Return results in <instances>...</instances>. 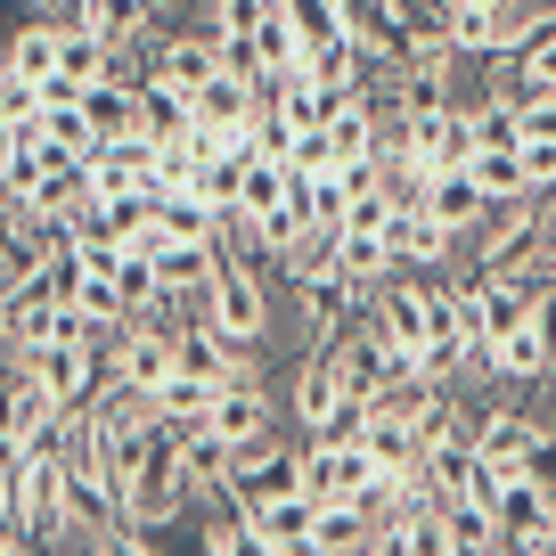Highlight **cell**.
Returning a JSON list of instances; mask_svg holds the SVG:
<instances>
[{"label":"cell","mask_w":556,"mask_h":556,"mask_svg":"<svg viewBox=\"0 0 556 556\" xmlns=\"http://www.w3.org/2000/svg\"><path fill=\"white\" fill-rule=\"evenodd\" d=\"M467 131H475V148H523L516 99H500V90H483V99L467 106Z\"/></svg>","instance_id":"cell-18"},{"label":"cell","mask_w":556,"mask_h":556,"mask_svg":"<svg viewBox=\"0 0 556 556\" xmlns=\"http://www.w3.org/2000/svg\"><path fill=\"white\" fill-rule=\"evenodd\" d=\"M287 205H295V173H287V164H270V156H245L238 213H245V222H270V213H287Z\"/></svg>","instance_id":"cell-14"},{"label":"cell","mask_w":556,"mask_h":556,"mask_svg":"<svg viewBox=\"0 0 556 556\" xmlns=\"http://www.w3.org/2000/svg\"><path fill=\"white\" fill-rule=\"evenodd\" d=\"M532 90H556V17H548V25H540V34L516 50V66H507L500 99H532Z\"/></svg>","instance_id":"cell-15"},{"label":"cell","mask_w":556,"mask_h":556,"mask_svg":"<svg viewBox=\"0 0 556 556\" xmlns=\"http://www.w3.org/2000/svg\"><path fill=\"white\" fill-rule=\"evenodd\" d=\"M17 139H25V131H17V115H0V164L17 156Z\"/></svg>","instance_id":"cell-21"},{"label":"cell","mask_w":556,"mask_h":556,"mask_svg":"<svg viewBox=\"0 0 556 556\" xmlns=\"http://www.w3.org/2000/svg\"><path fill=\"white\" fill-rule=\"evenodd\" d=\"M516 123H523V139H556V90H532V99H516Z\"/></svg>","instance_id":"cell-20"},{"label":"cell","mask_w":556,"mask_h":556,"mask_svg":"<svg viewBox=\"0 0 556 556\" xmlns=\"http://www.w3.org/2000/svg\"><path fill=\"white\" fill-rule=\"evenodd\" d=\"M328 368H336V384H344L352 401H377L384 384H409V377H417L409 352H393L377 328H368V303H361V319H352V328L328 344Z\"/></svg>","instance_id":"cell-3"},{"label":"cell","mask_w":556,"mask_h":556,"mask_svg":"<svg viewBox=\"0 0 556 556\" xmlns=\"http://www.w3.org/2000/svg\"><path fill=\"white\" fill-rule=\"evenodd\" d=\"M426 213H434L442 229H458V238H467V229L491 213V197H483V180L458 164V173H434V180H426Z\"/></svg>","instance_id":"cell-12"},{"label":"cell","mask_w":556,"mask_h":556,"mask_svg":"<svg viewBox=\"0 0 556 556\" xmlns=\"http://www.w3.org/2000/svg\"><path fill=\"white\" fill-rule=\"evenodd\" d=\"M270 278H278V262H245V254H229L222 262V278H213V295H205V319L229 336V344H245V352H262V336H270Z\"/></svg>","instance_id":"cell-1"},{"label":"cell","mask_w":556,"mask_h":556,"mask_svg":"<svg viewBox=\"0 0 556 556\" xmlns=\"http://www.w3.org/2000/svg\"><path fill=\"white\" fill-rule=\"evenodd\" d=\"M287 417H295L303 442H328V434H361V401L336 384L328 352H303L295 377H287Z\"/></svg>","instance_id":"cell-2"},{"label":"cell","mask_w":556,"mask_h":556,"mask_svg":"<svg viewBox=\"0 0 556 556\" xmlns=\"http://www.w3.org/2000/svg\"><path fill=\"white\" fill-rule=\"evenodd\" d=\"M368 328H377L393 352H409V368H417V352H426V336H434V278L426 270H393L377 295H368Z\"/></svg>","instance_id":"cell-4"},{"label":"cell","mask_w":556,"mask_h":556,"mask_svg":"<svg viewBox=\"0 0 556 556\" xmlns=\"http://www.w3.org/2000/svg\"><path fill=\"white\" fill-rule=\"evenodd\" d=\"M238 516H245V532H254L262 548H278V556H312V516H319V500H312V491H278V500H245Z\"/></svg>","instance_id":"cell-9"},{"label":"cell","mask_w":556,"mask_h":556,"mask_svg":"<svg viewBox=\"0 0 556 556\" xmlns=\"http://www.w3.org/2000/svg\"><path fill=\"white\" fill-rule=\"evenodd\" d=\"M548 222H556V189H548Z\"/></svg>","instance_id":"cell-23"},{"label":"cell","mask_w":556,"mask_h":556,"mask_svg":"<svg viewBox=\"0 0 556 556\" xmlns=\"http://www.w3.org/2000/svg\"><path fill=\"white\" fill-rule=\"evenodd\" d=\"M384 245H393L401 270H426V278H434V270H451V262H458V245H467V238H458V229H442L434 213H426V197H417V205H393Z\"/></svg>","instance_id":"cell-8"},{"label":"cell","mask_w":556,"mask_h":556,"mask_svg":"<svg viewBox=\"0 0 556 556\" xmlns=\"http://www.w3.org/2000/svg\"><path fill=\"white\" fill-rule=\"evenodd\" d=\"M197 426H213L222 442H262V434H278V401H270V384H262V377H245V384H222Z\"/></svg>","instance_id":"cell-10"},{"label":"cell","mask_w":556,"mask_h":556,"mask_svg":"<svg viewBox=\"0 0 556 556\" xmlns=\"http://www.w3.org/2000/svg\"><path fill=\"white\" fill-rule=\"evenodd\" d=\"M213 393H222V384H213V377H189V368H180V377H173V384H164V393H156V409L173 417V426H197V417L213 409Z\"/></svg>","instance_id":"cell-19"},{"label":"cell","mask_w":556,"mask_h":556,"mask_svg":"<svg viewBox=\"0 0 556 556\" xmlns=\"http://www.w3.org/2000/svg\"><path fill=\"white\" fill-rule=\"evenodd\" d=\"M467 173L483 180L491 205H500V197H532V180H523V148H475Z\"/></svg>","instance_id":"cell-16"},{"label":"cell","mask_w":556,"mask_h":556,"mask_svg":"<svg viewBox=\"0 0 556 556\" xmlns=\"http://www.w3.org/2000/svg\"><path fill=\"white\" fill-rule=\"evenodd\" d=\"M66 9H74V0H41V17H66Z\"/></svg>","instance_id":"cell-22"},{"label":"cell","mask_w":556,"mask_h":556,"mask_svg":"<svg viewBox=\"0 0 556 556\" xmlns=\"http://www.w3.org/2000/svg\"><path fill=\"white\" fill-rule=\"evenodd\" d=\"M377 483V458H368L361 434H328V442H303V491L312 500H352V491Z\"/></svg>","instance_id":"cell-7"},{"label":"cell","mask_w":556,"mask_h":556,"mask_svg":"<svg viewBox=\"0 0 556 556\" xmlns=\"http://www.w3.org/2000/svg\"><path fill=\"white\" fill-rule=\"evenodd\" d=\"M500 556H516V548H500Z\"/></svg>","instance_id":"cell-24"},{"label":"cell","mask_w":556,"mask_h":556,"mask_svg":"<svg viewBox=\"0 0 556 556\" xmlns=\"http://www.w3.org/2000/svg\"><path fill=\"white\" fill-rule=\"evenodd\" d=\"M25 368H34L41 384H50L66 409H90V401L106 393V352L99 344H74V336H58V344H41V352H17Z\"/></svg>","instance_id":"cell-6"},{"label":"cell","mask_w":556,"mask_h":556,"mask_svg":"<svg viewBox=\"0 0 556 556\" xmlns=\"http://www.w3.org/2000/svg\"><path fill=\"white\" fill-rule=\"evenodd\" d=\"M442 34H451L458 58L483 66V58L500 50V0H442Z\"/></svg>","instance_id":"cell-13"},{"label":"cell","mask_w":556,"mask_h":556,"mask_svg":"<svg viewBox=\"0 0 556 556\" xmlns=\"http://www.w3.org/2000/svg\"><path fill=\"white\" fill-rule=\"evenodd\" d=\"M41 139H50V148H66V156H99V123H90V106L83 99H66V106H50V115H41Z\"/></svg>","instance_id":"cell-17"},{"label":"cell","mask_w":556,"mask_h":556,"mask_svg":"<svg viewBox=\"0 0 556 556\" xmlns=\"http://www.w3.org/2000/svg\"><path fill=\"white\" fill-rule=\"evenodd\" d=\"M106 377L115 384H139V393H164V384L180 377V344L164 319H131V328L115 336V352H106Z\"/></svg>","instance_id":"cell-5"},{"label":"cell","mask_w":556,"mask_h":556,"mask_svg":"<svg viewBox=\"0 0 556 556\" xmlns=\"http://www.w3.org/2000/svg\"><path fill=\"white\" fill-rule=\"evenodd\" d=\"M368 540H377V516H368L361 500H319L312 556H368Z\"/></svg>","instance_id":"cell-11"}]
</instances>
